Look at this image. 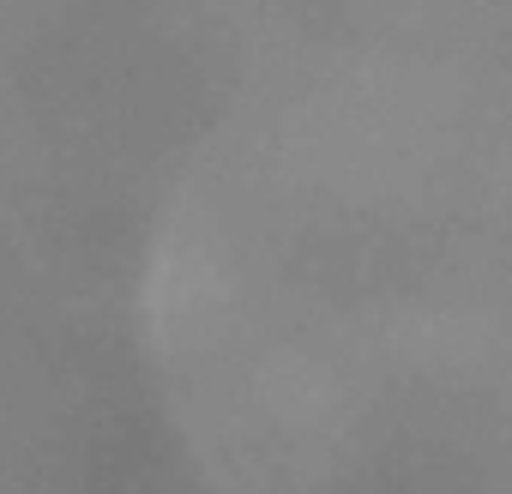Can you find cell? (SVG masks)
Instances as JSON below:
<instances>
[{
	"label": "cell",
	"mask_w": 512,
	"mask_h": 494,
	"mask_svg": "<svg viewBox=\"0 0 512 494\" xmlns=\"http://www.w3.org/2000/svg\"><path fill=\"white\" fill-rule=\"evenodd\" d=\"M139 314L211 494H512V43L404 7L260 61Z\"/></svg>",
	"instance_id": "obj_1"
}]
</instances>
